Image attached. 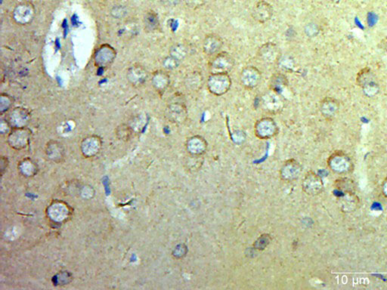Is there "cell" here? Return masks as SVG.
Listing matches in <instances>:
<instances>
[{"label":"cell","mask_w":387,"mask_h":290,"mask_svg":"<svg viewBox=\"0 0 387 290\" xmlns=\"http://www.w3.org/2000/svg\"><path fill=\"white\" fill-rule=\"evenodd\" d=\"M232 80L230 74H210L206 80V88L212 96L221 97L231 90Z\"/></svg>","instance_id":"1"},{"label":"cell","mask_w":387,"mask_h":290,"mask_svg":"<svg viewBox=\"0 0 387 290\" xmlns=\"http://www.w3.org/2000/svg\"><path fill=\"white\" fill-rule=\"evenodd\" d=\"M260 104L267 114L277 115L284 109L285 100L282 94L268 90L261 96Z\"/></svg>","instance_id":"2"},{"label":"cell","mask_w":387,"mask_h":290,"mask_svg":"<svg viewBox=\"0 0 387 290\" xmlns=\"http://www.w3.org/2000/svg\"><path fill=\"white\" fill-rule=\"evenodd\" d=\"M356 84L368 97H375L380 92V86L373 71L369 68L362 69L357 74Z\"/></svg>","instance_id":"3"},{"label":"cell","mask_w":387,"mask_h":290,"mask_svg":"<svg viewBox=\"0 0 387 290\" xmlns=\"http://www.w3.org/2000/svg\"><path fill=\"white\" fill-rule=\"evenodd\" d=\"M236 65V60L230 53L222 52L216 54L210 60V74H230Z\"/></svg>","instance_id":"4"},{"label":"cell","mask_w":387,"mask_h":290,"mask_svg":"<svg viewBox=\"0 0 387 290\" xmlns=\"http://www.w3.org/2000/svg\"><path fill=\"white\" fill-rule=\"evenodd\" d=\"M278 126L272 118L265 116L258 120L254 125V134L260 140H268L278 136Z\"/></svg>","instance_id":"5"},{"label":"cell","mask_w":387,"mask_h":290,"mask_svg":"<svg viewBox=\"0 0 387 290\" xmlns=\"http://www.w3.org/2000/svg\"><path fill=\"white\" fill-rule=\"evenodd\" d=\"M240 82L246 90H254L260 85L262 82V72L255 66H246L240 72Z\"/></svg>","instance_id":"6"},{"label":"cell","mask_w":387,"mask_h":290,"mask_svg":"<svg viewBox=\"0 0 387 290\" xmlns=\"http://www.w3.org/2000/svg\"><path fill=\"white\" fill-rule=\"evenodd\" d=\"M257 58L266 64H278L282 58V53L280 48L272 42H268L261 46L256 53Z\"/></svg>","instance_id":"7"},{"label":"cell","mask_w":387,"mask_h":290,"mask_svg":"<svg viewBox=\"0 0 387 290\" xmlns=\"http://www.w3.org/2000/svg\"><path fill=\"white\" fill-rule=\"evenodd\" d=\"M31 131L26 127L13 128L8 133V144L14 150H22L30 142Z\"/></svg>","instance_id":"8"},{"label":"cell","mask_w":387,"mask_h":290,"mask_svg":"<svg viewBox=\"0 0 387 290\" xmlns=\"http://www.w3.org/2000/svg\"><path fill=\"white\" fill-rule=\"evenodd\" d=\"M188 116L187 106L184 102H171L165 109V118L170 122L176 125H181L186 122Z\"/></svg>","instance_id":"9"},{"label":"cell","mask_w":387,"mask_h":290,"mask_svg":"<svg viewBox=\"0 0 387 290\" xmlns=\"http://www.w3.org/2000/svg\"><path fill=\"white\" fill-rule=\"evenodd\" d=\"M116 52L109 44H103L96 50L94 54V63L100 68H107L114 62Z\"/></svg>","instance_id":"10"},{"label":"cell","mask_w":387,"mask_h":290,"mask_svg":"<svg viewBox=\"0 0 387 290\" xmlns=\"http://www.w3.org/2000/svg\"><path fill=\"white\" fill-rule=\"evenodd\" d=\"M186 149L189 156L202 158L208 152V143L203 136H193L186 140Z\"/></svg>","instance_id":"11"},{"label":"cell","mask_w":387,"mask_h":290,"mask_svg":"<svg viewBox=\"0 0 387 290\" xmlns=\"http://www.w3.org/2000/svg\"><path fill=\"white\" fill-rule=\"evenodd\" d=\"M251 14L256 22L264 24L272 18L274 8L270 2L265 0H261L255 4Z\"/></svg>","instance_id":"12"},{"label":"cell","mask_w":387,"mask_h":290,"mask_svg":"<svg viewBox=\"0 0 387 290\" xmlns=\"http://www.w3.org/2000/svg\"><path fill=\"white\" fill-rule=\"evenodd\" d=\"M30 112L26 108L18 106L10 110L8 116L6 118L12 128L26 127L30 121Z\"/></svg>","instance_id":"13"},{"label":"cell","mask_w":387,"mask_h":290,"mask_svg":"<svg viewBox=\"0 0 387 290\" xmlns=\"http://www.w3.org/2000/svg\"><path fill=\"white\" fill-rule=\"evenodd\" d=\"M224 46V41L220 35L216 34H210L206 35L202 42V50L205 56L214 57L221 52Z\"/></svg>","instance_id":"14"},{"label":"cell","mask_w":387,"mask_h":290,"mask_svg":"<svg viewBox=\"0 0 387 290\" xmlns=\"http://www.w3.org/2000/svg\"><path fill=\"white\" fill-rule=\"evenodd\" d=\"M302 187L306 194L314 196L322 193L324 188V184L320 176L313 172H310L302 180Z\"/></svg>","instance_id":"15"},{"label":"cell","mask_w":387,"mask_h":290,"mask_svg":"<svg viewBox=\"0 0 387 290\" xmlns=\"http://www.w3.org/2000/svg\"><path fill=\"white\" fill-rule=\"evenodd\" d=\"M328 165L336 172H347L351 170L352 161L344 152H336L329 158Z\"/></svg>","instance_id":"16"},{"label":"cell","mask_w":387,"mask_h":290,"mask_svg":"<svg viewBox=\"0 0 387 290\" xmlns=\"http://www.w3.org/2000/svg\"><path fill=\"white\" fill-rule=\"evenodd\" d=\"M302 170L299 162L294 159L289 160L284 162L280 168V178L288 182H292L299 178L302 173Z\"/></svg>","instance_id":"17"},{"label":"cell","mask_w":387,"mask_h":290,"mask_svg":"<svg viewBox=\"0 0 387 290\" xmlns=\"http://www.w3.org/2000/svg\"><path fill=\"white\" fill-rule=\"evenodd\" d=\"M148 78L147 70L140 64H134L127 70L126 78L130 84L134 86H142Z\"/></svg>","instance_id":"18"},{"label":"cell","mask_w":387,"mask_h":290,"mask_svg":"<svg viewBox=\"0 0 387 290\" xmlns=\"http://www.w3.org/2000/svg\"><path fill=\"white\" fill-rule=\"evenodd\" d=\"M340 103L333 97H326L322 99L319 105L320 114L328 120H332L339 112Z\"/></svg>","instance_id":"19"},{"label":"cell","mask_w":387,"mask_h":290,"mask_svg":"<svg viewBox=\"0 0 387 290\" xmlns=\"http://www.w3.org/2000/svg\"><path fill=\"white\" fill-rule=\"evenodd\" d=\"M102 147V140L97 136L85 138L81 143V150L84 156H93L97 154Z\"/></svg>","instance_id":"20"},{"label":"cell","mask_w":387,"mask_h":290,"mask_svg":"<svg viewBox=\"0 0 387 290\" xmlns=\"http://www.w3.org/2000/svg\"><path fill=\"white\" fill-rule=\"evenodd\" d=\"M170 82V76L166 71L156 70L152 74V86L160 94H163L168 90Z\"/></svg>","instance_id":"21"},{"label":"cell","mask_w":387,"mask_h":290,"mask_svg":"<svg viewBox=\"0 0 387 290\" xmlns=\"http://www.w3.org/2000/svg\"><path fill=\"white\" fill-rule=\"evenodd\" d=\"M204 86V76L200 71L188 72L184 78V86L190 92H198Z\"/></svg>","instance_id":"22"},{"label":"cell","mask_w":387,"mask_h":290,"mask_svg":"<svg viewBox=\"0 0 387 290\" xmlns=\"http://www.w3.org/2000/svg\"><path fill=\"white\" fill-rule=\"evenodd\" d=\"M268 90L282 94L289 86V81L283 72H274L268 80Z\"/></svg>","instance_id":"23"},{"label":"cell","mask_w":387,"mask_h":290,"mask_svg":"<svg viewBox=\"0 0 387 290\" xmlns=\"http://www.w3.org/2000/svg\"><path fill=\"white\" fill-rule=\"evenodd\" d=\"M34 10L30 6L20 5L14 12V18L19 24H26L33 19Z\"/></svg>","instance_id":"24"},{"label":"cell","mask_w":387,"mask_h":290,"mask_svg":"<svg viewBox=\"0 0 387 290\" xmlns=\"http://www.w3.org/2000/svg\"><path fill=\"white\" fill-rule=\"evenodd\" d=\"M46 154L48 158L51 159L60 160L62 159L63 156L64 154V150L63 146L62 144L59 142H56V140H51L48 142L46 145Z\"/></svg>","instance_id":"25"},{"label":"cell","mask_w":387,"mask_h":290,"mask_svg":"<svg viewBox=\"0 0 387 290\" xmlns=\"http://www.w3.org/2000/svg\"><path fill=\"white\" fill-rule=\"evenodd\" d=\"M170 56L175 58L176 59L181 62L182 60H184L187 57L188 48L183 44H174L170 48Z\"/></svg>","instance_id":"26"},{"label":"cell","mask_w":387,"mask_h":290,"mask_svg":"<svg viewBox=\"0 0 387 290\" xmlns=\"http://www.w3.org/2000/svg\"><path fill=\"white\" fill-rule=\"evenodd\" d=\"M144 23H146V28L150 31L156 30L160 26L158 16L154 12H150L146 14L144 18Z\"/></svg>","instance_id":"27"},{"label":"cell","mask_w":387,"mask_h":290,"mask_svg":"<svg viewBox=\"0 0 387 290\" xmlns=\"http://www.w3.org/2000/svg\"><path fill=\"white\" fill-rule=\"evenodd\" d=\"M14 103V99L7 93H2L0 94V112L1 114L6 113L11 109Z\"/></svg>","instance_id":"28"},{"label":"cell","mask_w":387,"mask_h":290,"mask_svg":"<svg viewBox=\"0 0 387 290\" xmlns=\"http://www.w3.org/2000/svg\"><path fill=\"white\" fill-rule=\"evenodd\" d=\"M271 241V235L266 234L261 235L260 238H257L256 240L254 242V248L256 250H260V251H262V250H265V248L270 245Z\"/></svg>","instance_id":"29"},{"label":"cell","mask_w":387,"mask_h":290,"mask_svg":"<svg viewBox=\"0 0 387 290\" xmlns=\"http://www.w3.org/2000/svg\"><path fill=\"white\" fill-rule=\"evenodd\" d=\"M132 130L127 125H121L116 128V136L120 140H127L132 136Z\"/></svg>","instance_id":"30"},{"label":"cell","mask_w":387,"mask_h":290,"mask_svg":"<svg viewBox=\"0 0 387 290\" xmlns=\"http://www.w3.org/2000/svg\"><path fill=\"white\" fill-rule=\"evenodd\" d=\"M180 64V60H177L170 54L163 60L164 68L168 70H174L178 68Z\"/></svg>","instance_id":"31"},{"label":"cell","mask_w":387,"mask_h":290,"mask_svg":"<svg viewBox=\"0 0 387 290\" xmlns=\"http://www.w3.org/2000/svg\"><path fill=\"white\" fill-rule=\"evenodd\" d=\"M188 252V248L186 245L184 244H178V246L175 247L174 251H172V254L176 258H184L186 257V254Z\"/></svg>","instance_id":"32"},{"label":"cell","mask_w":387,"mask_h":290,"mask_svg":"<svg viewBox=\"0 0 387 290\" xmlns=\"http://www.w3.org/2000/svg\"><path fill=\"white\" fill-rule=\"evenodd\" d=\"M188 8L192 10H198L206 4V0H184Z\"/></svg>","instance_id":"33"},{"label":"cell","mask_w":387,"mask_h":290,"mask_svg":"<svg viewBox=\"0 0 387 290\" xmlns=\"http://www.w3.org/2000/svg\"><path fill=\"white\" fill-rule=\"evenodd\" d=\"M318 32L319 28L316 24L310 23L305 26V34L308 38H314Z\"/></svg>","instance_id":"34"},{"label":"cell","mask_w":387,"mask_h":290,"mask_svg":"<svg viewBox=\"0 0 387 290\" xmlns=\"http://www.w3.org/2000/svg\"><path fill=\"white\" fill-rule=\"evenodd\" d=\"M112 14L114 18H122L126 14V10L124 7L121 6H114L112 8Z\"/></svg>","instance_id":"35"},{"label":"cell","mask_w":387,"mask_h":290,"mask_svg":"<svg viewBox=\"0 0 387 290\" xmlns=\"http://www.w3.org/2000/svg\"><path fill=\"white\" fill-rule=\"evenodd\" d=\"M384 192L385 194L387 196V179L384 182Z\"/></svg>","instance_id":"36"}]
</instances>
